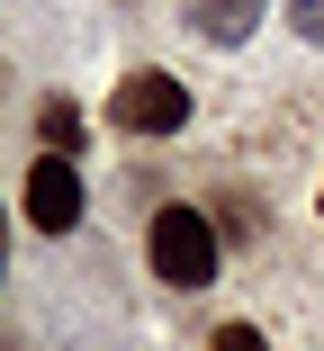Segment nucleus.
Instances as JSON below:
<instances>
[{
    "instance_id": "1",
    "label": "nucleus",
    "mask_w": 324,
    "mask_h": 351,
    "mask_svg": "<svg viewBox=\"0 0 324 351\" xmlns=\"http://www.w3.org/2000/svg\"><path fill=\"white\" fill-rule=\"evenodd\" d=\"M145 261L162 289H208V279L225 270V234L208 207H153V226H145Z\"/></svg>"
},
{
    "instance_id": "2",
    "label": "nucleus",
    "mask_w": 324,
    "mask_h": 351,
    "mask_svg": "<svg viewBox=\"0 0 324 351\" xmlns=\"http://www.w3.org/2000/svg\"><path fill=\"white\" fill-rule=\"evenodd\" d=\"M82 207H90L82 162H63V154H36V162H27V180H18V217H27L36 234H73Z\"/></svg>"
},
{
    "instance_id": "3",
    "label": "nucleus",
    "mask_w": 324,
    "mask_h": 351,
    "mask_svg": "<svg viewBox=\"0 0 324 351\" xmlns=\"http://www.w3.org/2000/svg\"><path fill=\"white\" fill-rule=\"evenodd\" d=\"M108 117H117L126 135H180V126H189V90H180L171 73H126L117 99H108Z\"/></svg>"
},
{
    "instance_id": "4",
    "label": "nucleus",
    "mask_w": 324,
    "mask_h": 351,
    "mask_svg": "<svg viewBox=\"0 0 324 351\" xmlns=\"http://www.w3.org/2000/svg\"><path fill=\"white\" fill-rule=\"evenodd\" d=\"M180 10H189V27H199L208 45H234V36H252L262 0H180Z\"/></svg>"
},
{
    "instance_id": "5",
    "label": "nucleus",
    "mask_w": 324,
    "mask_h": 351,
    "mask_svg": "<svg viewBox=\"0 0 324 351\" xmlns=\"http://www.w3.org/2000/svg\"><path fill=\"white\" fill-rule=\"evenodd\" d=\"M36 135H45V154L82 162V135H90V126H82V108H73V99H45V108H36Z\"/></svg>"
},
{
    "instance_id": "6",
    "label": "nucleus",
    "mask_w": 324,
    "mask_h": 351,
    "mask_svg": "<svg viewBox=\"0 0 324 351\" xmlns=\"http://www.w3.org/2000/svg\"><path fill=\"white\" fill-rule=\"evenodd\" d=\"M288 27H297L306 45H324V0H288Z\"/></svg>"
},
{
    "instance_id": "7",
    "label": "nucleus",
    "mask_w": 324,
    "mask_h": 351,
    "mask_svg": "<svg viewBox=\"0 0 324 351\" xmlns=\"http://www.w3.org/2000/svg\"><path fill=\"white\" fill-rule=\"evenodd\" d=\"M216 351H271V342L252 333V324H216Z\"/></svg>"
},
{
    "instance_id": "8",
    "label": "nucleus",
    "mask_w": 324,
    "mask_h": 351,
    "mask_svg": "<svg viewBox=\"0 0 324 351\" xmlns=\"http://www.w3.org/2000/svg\"><path fill=\"white\" fill-rule=\"evenodd\" d=\"M0 270H10V226H0Z\"/></svg>"
},
{
    "instance_id": "9",
    "label": "nucleus",
    "mask_w": 324,
    "mask_h": 351,
    "mask_svg": "<svg viewBox=\"0 0 324 351\" xmlns=\"http://www.w3.org/2000/svg\"><path fill=\"white\" fill-rule=\"evenodd\" d=\"M0 351H10V342H0Z\"/></svg>"
},
{
    "instance_id": "10",
    "label": "nucleus",
    "mask_w": 324,
    "mask_h": 351,
    "mask_svg": "<svg viewBox=\"0 0 324 351\" xmlns=\"http://www.w3.org/2000/svg\"><path fill=\"white\" fill-rule=\"evenodd\" d=\"M315 207H324V198H315Z\"/></svg>"
}]
</instances>
